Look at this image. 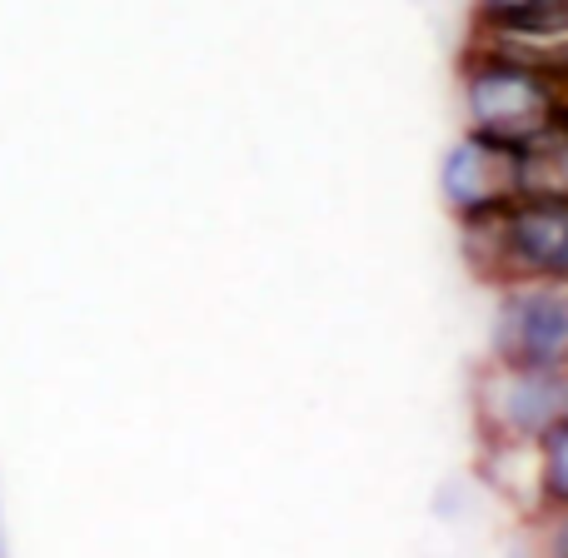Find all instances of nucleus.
<instances>
[{"label":"nucleus","instance_id":"obj_1","mask_svg":"<svg viewBox=\"0 0 568 558\" xmlns=\"http://www.w3.org/2000/svg\"><path fill=\"white\" fill-rule=\"evenodd\" d=\"M454 90H459L464 130H479L489 140L524 150L559 120L568 105V75L544 70L529 60L499 55V50L459 45L454 55Z\"/></svg>","mask_w":568,"mask_h":558},{"label":"nucleus","instance_id":"obj_2","mask_svg":"<svg viewBox=\"0 0 568 558\" xmlns=\"http://www.w3.org/2000/svg\"><path fill=\"white\" fill-rule=\"evenodd\" d=\"M454 235L464 270L489 290L519 280H568V195L524 190L494 215L454 225Z\"/></svg>","mask_w":568,"mask_h":558},{"label":"nucleus","instance_id":"obj_3","mask_svg":"<svg viewBox=\"0 0 568 558\" xmlns=\"http://www.w3.org/2000/svg\"><path fill=\"white\" fill-rule=\"evenodd\" d=\"M474 444H539L568 419V374L504 364L484 354L469 379Z\"/></svg>","mask_w":568,"mask_h":558},{"label":"nucleus","instance_id":"obj_4","mask_svg":"<svg viewBox=\"0 0 568 558\" xmlns=\"http://www.w3.org/2000/svg\"><path fill=\"white\" fill-rule=\"evenodd\" d=\"M484 354L568 374V280H519L494 290Z\"/></svg>","mask_w":568,"mask_h":558},{"label":"nucleus","instance_id":"obj_5","mask_svg":"<svg viewBox=\"0 0 568 558\" xmlns=\"http://www.w3.org/2000/svg\"><path fill=\"white\" fill-rule=\"evenodd\" d=\"M519 195H524V165H519V150L514 145L479 135V130H459V135L444 145L439 200L454 225L494 215V210H504Z\"/></svg>","mask_w":568,"mask_h":558},{"label":"nucleus","instance_id":"obj_6","mask_svg":"<svg viewBox=\"0 0 568 558\" xmlns=\"http://www.w3.org/2000/svg\"><path fill=\"white\" fill-rule=\"evenodd\" d=\"M474 469L479 479L509 504L519 519H539V444H479L474 449Z\"/></svg>","mask_w":568,"mask_h":558},{"label":"nucleus","instance_id":"obj_7","mask_svg":"<svg viewBox=\"0 0 568 558\" xmlns=\"http://www.w3.org/2000/svg\"><path fill=\"white\" fill-rule=\"evenodd\" d=\"M469 26H484V30L568 26V0H469Z\"/></svg>","mask_w":568,"mask_h":558},{"label":"nucleus","instance_id":"obj_8","mask_svg":"<svg viewBox=\"0 0 568 558\" xmlns=\"http://www.w3.org/2000/svg\"><path fill=\"white\" fill-rule=\"evenodd\" d=\"M539 499L544 514L568 509V419H559L539 439Z\"/></svg>","mask_w":568,"mask_h":558},{"label":"nucleus","instance_id":"obj_9","mask_svg":"<svg viewBox=\"0 0 568 558\" xmlns=\"http://www.w3.org/2000/svg\"><path fill=\"white\" fill-rule=\"evenodd\" d=\"M534 544L539 558H568V509H549L534 519Z\"/></svg>","mask_w":568,"mask_h":558}]
</instances>
